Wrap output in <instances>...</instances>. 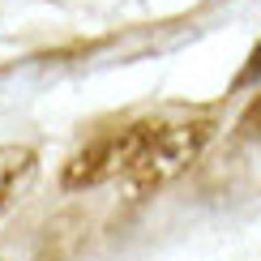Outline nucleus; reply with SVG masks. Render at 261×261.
Instances as JSON below:
<instances>
[{
  "mask_svg": "<svg viewBox=\"0 0 261 261\" xmlns=\"http://www.w3.org/2000/svg\"><path fill=\"white\" fill-rule=\"evenodd\" d=\"M248 86H261V43L253 47V56L240 73H236V90H248Z\"/></svg>",
  "mask_w": 261,
  "mask_h": 261,
  "instance_id": "4",
  "label": "nucleus"
},
{
  "mask_svg": "<svg viewBox=\"0 0 261 261\" xmlns=\"http://www.w3.org/2000/svg\"><path fill=\"white\" fill-rule=\"evenodd\" d=\"M240 137H248V141L257 137V141H261V94L244 107V116H240Z\"/></svg>",
  "mask_w": 261,
  "mask_h": 261,
  "instance_id": "5",
  "label": "nucleus"
},
{
  "mask_svg": "<svg viewBox=\"0 0 261 261\" xmlns=\"http://www.w3.org/2000/svg\"><path fill=\"white\" fill-rule=\"evenodd\" d=\"M39 176V159L30 146H0V219L30 193Z\"/></svg>",
  "mask_w": 261,
  "mask_h": 261,
  "instance_id": "3",
  "label": "nucleus"
},
{
  "mask_svg": "<svg viewBox=\"0 0 261 261\" xmlns=\"http://www.w3.org/2000/svg\"><path fill=\"white\" fill-rule=\"evenodd\" d=\"M214 124L210 120H184V124H159V133L146 141V150L137 154V163L124 171V184L133 197L154 193L163 184H171L176 176L189 171V163L205 150Z\"/></svg>",
  "mask_w": 261,
  "mask_h": 261,
  "instance_id": "1",
  "label": "nucleus"
},
{
  "mask_svg": "<svg viewBox=\"0 0 261 261\" xmlns=\"http://www.w3.org/2000/svg\"><path fill=\"white\" fill-rule=\"evenodd\" d=\"M154 133H159V124L137 120V124H124V128H112V133L94 137L86 150H77L64 163V189H94L103 180L124 176Z\"/></svg>",
  "mask_w": 261,
  "mask_h": 261,
  "instance_id": "2",
  "label": "nucleus"
}]
</instances>
